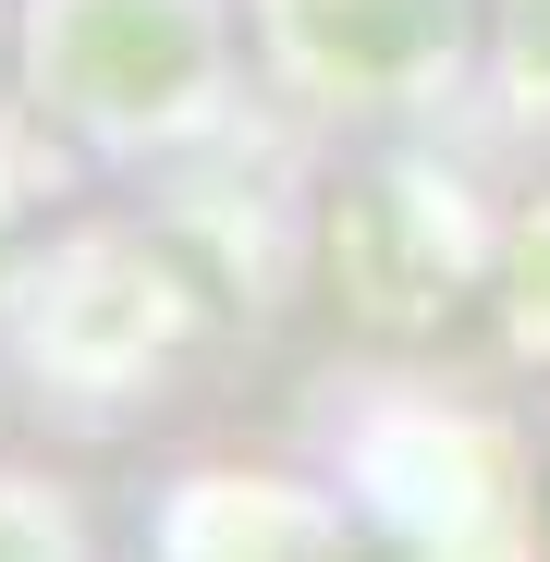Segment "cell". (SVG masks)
I'll return each instance as SVG.
<instances>
[{"label":"cell","mask_w":550,"mask_h":562,"mask_svg":"<svg viewBox=\"0 0 550 562\" xmlns=\"http://www.w3.org/2000/svg\"><path fill=\"white\" fill-rule=\"evenodd\" d=\"M221 0H25V99L74 147H183L221 123Z\"/></svg>","instance_id":"1"},{"label":"cell","mask_w":550,"mask_h":562,"mask_svg":"<svg viewBox=\"0 0 550 562\" xmlns=\"http://www.w3.org/2000/svg\"><path fill=\"white\" fill-rule=\"evenodd\" d=\"M257 37L318 111H428L490 61V0H257Z\"/></svg>","instance_id":"2"},{"label":"cell","mask_w":550,"mask_h":562,"mask_svg":"<svg viewBox=\"0 0 550 562\" xmlns=\"http://www.w3.org/2000/svg\"><path fill=\"white\" fill-rule=\"evenodd\" d=\"M490 61L514 86V111L550 123V0H490Z\"/></svg>","instance_id":"3"},{"label":"cell","mask_w":550,"mask_h":562,"mask_svg":"<svg viewBox=\"0 0 550 562\" xmlns=\"http://www.w3.org/2000/svg\"><path fill=\"white\" fill-rule=\"evenodd\" d=\"M502 294H514V330H526V342H550V209L514 233V257H502Z\"/></svg>","instance_id":"4"},{"label":"cell","mask_w":550,"mask_h":562,"mask_svg":"<svg viewBox=\"0 0 550 562\" xmlns=\"http://www.w3.org/2000/svg\"><path fill=\"white\" fill-rule=\"evenodd\" d=\"M0 562H61V550H49V526H37V514L0 502Z\"/></svg>","instance_id":"5"}]
</instances>
